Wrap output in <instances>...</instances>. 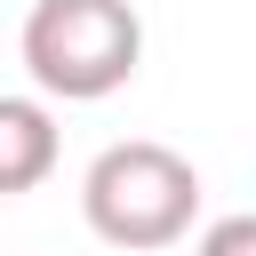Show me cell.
<instances>
[{
    "label": "cell",
    "mask_w": 256,
    "mask_h": 256,
    "mask_svg": "<svg viewBox=\"0 0 256 256\" xmlns=\"http://www.w3.org/2000/svg\"><path fill=\"white\" fill-rule=\"evenodd\" d=\"M80 216L104 248H176L200 216V176L184 152L152 144V136H128V144H104L80 176Z\"/></svg>",
    "instance_id": "cell-1"
},
{
    "label": "cell",
    "mask_w": 256,
    "mask_h": 256,
    "mask_svg": "<svg viewBox=\"0 0 256 256\" xmlns=\"http://www.w3.org/2000/svg\"><path fill=\"white\" fill-rule=\"evenodd\" d=\"M56 168V112L40 96H0V200L48 184Z\"/></svg>",
    "instance_id": "cell-3"
},
{
    "label": "cell",
    "mask_w": 256,
    "mask_h": 256,
    "mask_svg": "<svg viewBox=\"0 0 256 256\" xmlns=\"http://www.w3.org/2000/svg\"><path fill=\"white\" fill-rule=\"evenodd\" d=\"M24 72L40 96L56 104H96L112 88L136 80L144 56V24L128 0H32L24 16Z\"/></svg>",
    "instance_id": "cell-2"
},
{
    "label": "cell",
    "mask_w": 256,
    "mask_h": 256,
    "mask_svg": "<svg viewBox=\"0 0 256 256\" xmlns=\"http://www.w3.org/2000/svg\"><path fill=\"white\" fill-rule=\"evenodd\" d=\"M192 256H256V216H216Z\"/></svg>",
    "instance_id": "cell-4"
}]
</instances>
